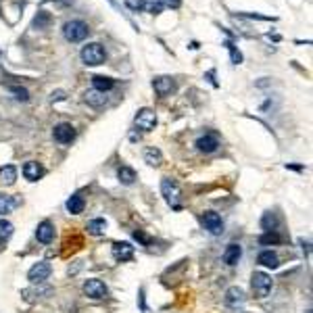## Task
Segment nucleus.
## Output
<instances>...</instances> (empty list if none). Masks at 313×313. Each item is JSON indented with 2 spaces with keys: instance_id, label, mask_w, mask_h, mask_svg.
I'll use <instances>...</instances> for the list:
<instances>
[{
  "instance_id": "obj_1",
  "label": "nucleus",
  "mask_w": 313,
  "mask_h": 313,
  "mask_svg": "<svg viewBox=\"0 0 313 313\" xmlns=\"http://www.w3.org/2000/svg\"><path fill=\"white\" fill-rule=\"evenodd\" d=\"M82 61H84V65H90V67H96V65H103V63L107 61V50L103 44L99 42H90L82 48L80 52Z\"/></svg>"
},
{
  "instance_id": "obj_2",
  "label": "nucleus",
  "mask_w": 313,
  "mask_h": 313,
  "mask_svg": "<svg viewBox=\"0 0 313 313\" xmlns=\"http://www.w3.org/2000/svg\"><path fill=\"white\" fill-rule=\"evenodd\" d=\"M88 34H90V27L82 19H71L63 25V36H65L67 42H82L88 38Z\"/></svg>"
},
{
  "instance_id": "obj_3",
  "label": "nucleus",
  "mask_w": 313,
  "mask_h": 313,
  "mask_svg": "<svg viewBox=\"0 0 313 313\" xmlns=\"http://www.w3.org/2000/svg\"><path fill=\"white\" fill-rule=\"evenodd\" d=\"M161 192H163V197H165V201H167V205L171 209H175V211L182 209V203H180L182 201V190H180V186L173 180H169V178L161 180Z\"/></svg>"
},
{
  "instance_id": "obj_4",
  "label": "nucleus",
  "mask_w": 313,
  "mask_h": 313,
  "mask_svg": "<svg viewBox=\"0 0 313 313\" xmlns=\"http://www.w3.org/2000/svg\"><path fill=\"white\" fill-rule=\"evenodd\" d=\"M271 286L273 282L265 271H255L253 278H250V288H253V295L257 299H265L271 292Z\"/></svg>"
},
{
  "instance_id": "obj_5",
  "label": "nucleus",
  "mask_w": 313,
  "mask_h": 313,
  "mask_svg": "<svg viewBox=\"0 0 313 313\" xmlns=\"http://www.w3.org/2000/svg\"><path fill=\"white\" fill-rule=\"evenodd\" d=\"M201 224L213 236H219V234L224 232V219H222V215L215 213V211H205L201 215Z\"/></svg>"
},
{
  "instance_id": "obj_6",
  "label": "nucleus",
  "mask_w": 313,
  "mask_h": 313,
  "mask_svg": "<svg viewBox=\"0 0 313 313\" xmlns=\"http://www.w3.org/2000/svg\"><path fill=\"white\" fill-rule=\"evenodd\" d=\"M84 295L90 297V299H94V301H101V299H105L109 295V288H107V284H105L103 280L90 278V280L84 282Z\"/></svg>"
},
{
  "instance_id": "obj_7",
  "label": "nucleus",
  "mask_w": 313,
  "mask_h": 313,
  "mask_svg": "<svg viewBox=\"0 0 313 313\" xmlns=\"http://www.w3.org/2000/svg\"><path fill=\"white\" fill-rule=\"evenodd\" d=\"M52 273V267L48 261H40L36 265H31L29 271H27V280L31 282V284H44V282L50 278Z\"/></svg>"
},
{
  "instance_id": "obj_8",
  "label": "nucleus",
  "mask_w": 313,
  "mask_h": 313,
  "mask_svg": "<svg viewBox=\"0 0 313 313\" xmlns=\"http://www.w3.org/2000/svg\"><path fill=\"white\" fill-rule=\"evenodd\" d=\"M152 88L161 99H165V96H171V94L178 90V84L171 75H159V77L152 80Z\"/></svg>"
},
{
  "instance_id": "obj_9",
  "label": "nucleus",
  "mask_w": 313,
  "mask_h": 313,
  "mask_svg": "<svg viewBox=\"0 0 313 313\" xmlns=\"http://www.w3.org/2000/svg\"><path fill=\"white\" fill-rule=\"evenodd\" d=\"M134 123H136V128L142 130V132H152L154 130V125H156V115L152 109H140L134 117Z\"/></svg>"
},
{
  "instance_id": "obj_10",
  "label": "nucleus",
  "mask_w": 313,
  "mask_h": 313,
  "mask_svg": "<svg viewBox=\"0 0 313 313\" xmlns=\"http://www.w3.org/2000/svg\"><path fill=\"white\" fill-rule=\"evenodd\" d=\"M52 136L58 144H71L75 140V128L71 123H58V125H54Z\"/></svg>"
},
{
  "instance_id": "obj_11",
  "label": "nucleus",
  "mask_w": 313,
  "mask_h": 313,
  "mask_svg": "<svg viewBox=\"0 0 313 313\" xmlns=\"http://www.w3.org/2000/svg\"><path fill=\"white\" fill-rule=\"evenodd\" d=\"M194 146H197L201 152L211 154V152H215V150L219 148V138H217L215 134H205V136H201V138L194 142Z\"/></svg>"
},
{
  "instance_id": "obj_12",
  "label": "nucleus",
  "mask_w": 313,
  "mask_h": 313,
  "mask_svg": "<svg viewBox=\"0 0 313 313\" xmlns=\"http://www.w3.org/2000/svg\"><path fill=\"white\" fill-rule=\"evenodd\" d=\"M244 301H246V295H244V290L240 286H230L226 290V305L228 307L238 309L240 305H244Z\"/></svg>"
},
{
  "instance_id": "obj_13",
  "label": "nucleus",
  "mask_w": 313,
  "mask_h": 313,
  "mask_svg": "<svg viewBox=\"0 0 313 313\" xmlns=\"http://www.w3.org/2000/svg\"><path fill=\"white\" fill-rule=\"evenodd\" d=\"M113 257L117 261H132L134 259V246L130 242H115L113 244Z\"/></svg>"
},
{
  "instance_id": "obj_14",
  "label": "nucleus",
  "mask_w": 313,
  "mask_h": 313,
  "mask_svg": "<svg viewBox=\"0 0 313 313\" xmlns=\"http://www.w3.org/2000/svg\"><path fill=\"white\" fill-rule=\"evenodd\" d=\"M23 175H25V180H29V182H38V180L44 175V167H42L40 163H36V161H27V163L23 165Z\"/></svg>"
},
{
  "instance_id": "obj_15",
  "label": "nucleus",
  "mask_w": 313,
  "mask_h": 313,
  "mask_svg": "<svg viewBox=\"0 0 313 313\" xmlns=\"http://www.w3.org/2000/svg\"><path fill=\"white\" fill-rule=\"evenodd\" d=\"M240 257H242V246L240 244L232 242V244L226 246V250H224V263L226 265H236L240 261Z\"/></svg>"
},
{
  "instance_id": "obj_16",
  "label": "nucleus",
  "mask_w": 313,
  "mask_h": 313,
  "mask_svg": "<svg viewBox=\"0 0 313 313\" xmlns=\"http://www.w3.org/2000/svg\"><path fill=\"white\" fill-rule=\"evenodd\" d=\"M36 238H38L42 244H50L52 238H54V226H52L50 222L38 224V228H36Z\"/></svg>"
},
{
  "instance_id": "obj_17",
  "label": "nucleus",
  "mask_w": 313,
  "mask_h": 313,
  "mask_svg": "<svg viewBox=\"0 0 313 313\" xmlns=\"http://www.w3.org/2000/svg\"><path fill=\"white\" fill-rule=\"evenodd\" d=\"M84 101L90 105V107H94V109H101L105 103H107V96H105V92H99V90H88L86 94H84Z\"/></svg>"
},
{
  "instance_id": "obj_18",
  "label": "nucleus",
  "mask_w": 313,
  "mask_h": 313,
  "mask_svg": "<svg viewBox=\"0 0 313 313\" xmlns=\"http://www.w3.org/2000/svg\"><path fill=\"white\" fill-rule=\"evenodd\" d=\"M144 163H148L150 167H159L163 163V152L156 146H148L144 150Z\"/></svg>"
},
{
  "instance_id": "obj_19",
  "label": "nucleus",
  "mask_w": 313,
  "mask_h": 313,
  "mask_svg": "<svg viewBox=\"0 0 313 313\" xmlns=\"http://www.w3.org/2000/svg\"><path fill=\"white\" fill-rule=\"evenodd\" d=\"M257 261L263 267H269V269H276L280 265V259H278V255L273 253V250H261L259 257H257Z\"/></svg>"
},
{
  "instance_id": "obj_20",
  "label": "nucleus",
  "mask_w": 313,
  "mask_h": 313,
  "mask_svg": "<svg viewBox=\"0 0 313 313\" xmlns=\"http://www.w3.org/2000/svg\"><path fill=\"white\" fill-rule=\"evenodd\" d=\"M84 197L80 194V192H75L73 197H69V201L65 203V207H67V211L71 213V215H80L82 211H84Z\"/></svg>"
},
{
  "instance_id": "obj_21",
  "label": "nucleus",
  "mask_w": 313,
  "mask_h": 313,
  "mask_svg": "<svg viewBox=\"0 0 313 313\" xmlns=\"http://www.w3.org/2000/svg\"><path fill=\"white\" fill-rule=\"evenodd\" d=\"M117 178H119V182H121L123 186H132V184L136 182V171H134L132 167H128V165H121V167L117 169Z\"/></svg>"
},
{
  "instance_id": "obj_22",
  "label": "nucleus",
  "mask_w": 313,
  "mask_h": 313,
  "mask_svg": "<svg viewBox=\"0 0 313 313\" xmlns=\"http://www.w3.org/2000/svg\"><path fill=\"white\" fill-rule=\"evenodd\" d=\"M17 180V167L15 165H5L0 167V182H3L5 186H13Z\"/></svg>"
},
{
  "instance_id": "obj_23",
  "label": "nucleus",
  "mask_w": 313,
  "mask_h": 313,
  "mask_svg": "<svg viewBox=\"0 0 313 313\" xmlns=\"http://www.w3.org/2000/svg\"><path fill=\"white\" fill-rule=\"evenodd\" d=\"M92 86H94V90H99V92H109L115 86V82L111 77H105V75H94L92 77Z\"/></svg>"
},
{
  "instance_id": "obj_24",
  "label": "nucleus",
  "mask_w": 313,
  "mask_h": 313,
  "mask_svg": "<svg viewBox=\"0 0 313 313\" xmlns=\"http://www.w3.org/2000/svg\"><path fill=\"white\" fill-rule=\"evenodd\" d=\"M15 207H17V199H13V197H9V194H3V192H0V215H9Z\"/></svg>"
},
{
  "instance_id": "obj_25",
  "label": "nucleus",
  "mask_w": 313,
  "mask_h": 313,
  "mask_svg": "<svg viewBox=\"0 0 313 313\" xmlns=\"http://www.w3.org/2000/svg\"><path fill=\"white\" fill-rule=\"evenodd\" d=\"M86 230L92 236H103L105 230H107V222H105V219H92V222H88V228Z\"/></svg>"
},
{
  "instance_id": "obj_26",
  "label": "nucleus",
  "mask_w": 313,
  "mask_h": 313,
  "mask_svg": "<svg viewBox=\"0 0 313 313\" xmlns=\"http://www.w3.org/2000/svg\"><path fill=\"white\" fill-rule=\"evenodd\" d=\"M50 23H52L50 13L40 11V13L34 17V23H31V27H34V29H46V27H50Z\"/></svg>"
},
{
  "instance_id": "obj_27",
  "label": "nucleus",
  "mask_w": 313,
  "mask_h": 313,
  "mask_svg": "<svg viewBox=\"0 0 313 313\" xmlns=\"http://www.w3.org/2000/svg\"><path fill=\"white\" fill-rule=\"evenodd\" d=\"M13 224L7 222V219H0V244H7L9 238L13 236Z\"/></svg>"
},
{
  "instance_id": "obj_28",
  "label": "nucleus",
  "mask_w": 313,
  "mask_h": 313,
  "mask_svg": "<svg viewBox=\"0 0 313 313\" xmlns=\"http://www.w3.org/2000/svg\"><path fill=\"white\" fill-rule=\"evenodd\" d=\"M142 9L150 15H159L163 11V3L161 0H142Z\"/></svg>"
},
{
  "instance_id": "obj_29",
  "label": "nucleus",
  "mask_w": 313,
  "mask_h": 313,
  "mask_svg": "<svg viewBox=\"0 0 313 313\" xmlns=\"http://www.w3.org/2000/svg\"><path fill=\"white\" fill-rule=\"evenodd\" d=\"M276 226H278V217L273 213H265L261 219V228L265 232H276Z\"/></svg>"
},
{
  "instance_id": "obj_30",
  "label": "nucleus",
  "mask_w": 313,
  "mask_h": 313,
  "mask_svg": "<svg viewBox=\"0 0 313 313\" xmlns=\"http://www.w3.org/2000/svg\"><path fill=\"white\" fill-rule=\"evenodd\" d=\"M50 292H52V288H50V286H42V284H38V288H36V290H23L21 295H23V299H25V297H29V295H34V297L29 299V301H34V299L46 297V295H50Z\"/></svg>"
},
{
  "instance_id": "obj_31",
  "label": "nucleus",
  "mask_w": 313,
  "mask_h": 313,
  "mask_svg": "<svg viewBox=\"0 0 313 313\" xmlns=\"http://www.w3.org/2000/svg\"><path fill=\"white\" fill-rule=\"evenodd\" d=\"M9 92H13L15 99L21 101V103H27L29 101V92L25 88H21V86H9Z\"/></svg>"
},
{
  "instance_id": "obj_32",
  "label": "nucleus",
  "mask_w": 313,
  "mask_h": 313,
  "mask_svg": "<svg viewBox=\"0 0 313 313\" xmlns=\"http://www.w3.org/2000/svg\"><path fill=\"white\" fill-rule=\"evenodd\" d=\"M261 244H280L282 242V236L278 232H265L261 238H259Z\"/></svg>"
},
{
  "instance_id": "obj_33",
  "label": "nucleus",
  "mask_w": 313,
  "mask_h": 313,
  "mask_svg": "<svg viewBox=\"0 0 313 313\" xmlns=\"http://www.w3.org/2000/svg\"><path fill=\"white\" fill-rule=\"evenodd\" d=\"M226 48L230 50V58H232L234 65H240V63H242V54H240V50H236V46H234L232 42H226Z\"/></svg>"
},
{
  "instance_id": "obj_34",
  "label": "nucleus",
  "mask_w": 313,
  "mask_h": 313,
  "mask_svg": "<svg viewBox=\"0 0 313 313\" xmlns=\"http://www.w3.org/2000/svg\"><path fill=\"white\" fill-rule=\"evenodd\" d=\"M125 7L130 11H142V0H125Z\"/></svg>"
},
{
  "instance_id": "obj_35",
  "label": "nucleus",
  "mask_w": 313,
  "mask_h": 313,
  "mask_svg": "<svg viewBox=\"0 0 313 313\" xmlns=\"http://www.w3.org/2000/svg\"><path fill=\"white\" fill-rule=\"evenodd\" d=\"M67 99V94H65V90H56V92H52L50 94V101L52 103H58V101H65Z\"/></svg>"
},
{
  "instance_id": "obj_36",
  "label": "nucleus",
  "mask_w": 313,
  "mask_h": 313,
  "mask_svg": "<svg viewBox=\"0 0 313 313\" xmlns=\"http://www.w3.org/2000/svg\"><path fill=\"white\" fill-rule=\"evenodd\" d=\"M134 238H136V240H140V242H142V244H146V246L150 244V238H148L146 234H142L140 230H136V232H134Z\"/></svg>"
},
{
  "instance_id": "obj_37",
  "label": "nucleus",
  "mask_w": 313,
  "mask_h": 313,
  "mask_svg": "<svg viewBox=\"0 0 313 313\" xmlns=\"http://www.w3.org/2000/svg\"><path fill=\"white\" fill-rule=\"evenodd\" d=\"M163 7H169V9H178L182 5V0H161Z\"/></svg>"
},
{
  "instance_id": "obj_38",
  "label": "nucleus",
  "mask_w": 313,
  "mask_h": 313,
  "mask_svg": "<svg viewBox=\"0 0 313 313\" xmlns=\"http://www.w3.org/2000/svg\"><path fill=\"white\" fill-rule=\"evenodd\" d=\"M305 313H311V309H307V311H305Z\"/></svg>"
}]
</instances>
